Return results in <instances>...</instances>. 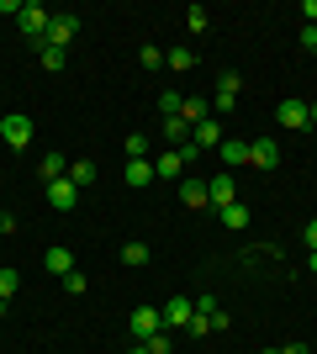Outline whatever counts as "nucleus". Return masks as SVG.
Returning a JSON list of instances; mask_svg holds the SVG:
<instances>
[{
  "label": "nucleus",
  "instance_id": "nucleus-27",
  "mask_svg": "<svg viewBox=\"0 0 317 354\" xmlns=\"http://www.w3.org/2000/svg\"><path fill=\"white\" fill-rule=\"evenodd\" d=\"M180 101H185V95H175V90H164V95H159V111H164V117H180Z\"/></svg>",
  "mask_w": 317,
  "mask_h": 354
},
{
  "label": "nucleus",
  "instance_id": "nucleus-5",
  "mask_svg": "<svg viewBox=\"0 0 317 354\" xmlns=\"http://www.w3.org/2000/svg\"><path fill=\"white\" fill-rule=\"evenodd\" d=\"M0 138H6V143H11V148H27V143H32V117H21V111H11V117L0 122Z\"/></svg>",
  "mask_w": 317,
  "mask_h": 354
},
{
  "label": "nucleus",
  "instance_id": "nucleus-14",
  "mask_svg": "<svg viewBox=\"0 0 317 354\" xmlns=\"http://www.w3.org/2000/svg\"><path fill=\"white\" fill-rule=\"evenodd\" d=\"M180 201H185L191 212L211 207V201H206V180H180Z\"/></svg>",
  "mask_w": 317,
  "mask_h": 354
},
{
  "label": "nucleus",
  "instance_id": "nucleus-30",
  "mask_svg": "<svg viewBox=\"0 0 317 354\" xmlns=\"http://www.w3.org/2000/svg\"><path fill=\"white\" fill-rule=\"evenodd\" d=\"M85 286H90V281H85L79 270H69V275H64V291H69V296H85Z\"/></svg>",
  "mask_w": 317,
  "mask_h": 354
},
{
  "label": "nucleus",
  "instance_id": "nucleus-40",
  "mask_svg": "<svg viewBox=\"0 0 317 354\" xmlns=\"http://www.w3.org/2000/svg\"><path fill=\"white\" fill-rule=\"evenodd\" d=\"M0 217H6V201H0Z\"/></svg>",
  "mask_w": 317,
  "mask_h": 354
},
{
  "label": "nucleus",
  "instance_id": "nucleus-16",
  "mask_svg": "<svg viewBox=\"0 0 317 354\" xmlns=\"http://www.w3.org/2000/svg\"><path fill=\"white\" fill-rule=\"evenodd\" d=\"M37 175H43L48 185H53V180H64V175H69V159H64V153H43V164H37Z\"/></svg>",
  "mask_w": 317,
  "mask_h": 354
},
{
  "label": "nucleus",
  "instance_id": "nucleus-9",
  "mask_svg": "<svg viewBox=\"0 0 317 354\" xmlns=\"http://www.w3.org/2000/svg\"><path fill=\"white\" fill-rule=\"evenodd\" d=\"M191 143H196L201 153H206V148H222V122H217V117L196 122V127H191Z\"/></svg>",
  "mask_w": 317,
  "mask_h": 354
},
{
  "label": "nucleus",
  "instance_id": "nucleus-37",
  "mask_svg": "<svg viewBox=\"0 0 317 354\" xmlns=\"http://www.w3.org/2000/svg\"><path fill=\"white\" fill-rule=\"evenodd\" d=\"M307 265H312V270H317V249H307Z\"/></svg>",
  "mask_w": 317,
  "mask_h": 354
},
{
  "label": "nucleus",
  "instance_id": "nucleus-10",
  "mask_svg": "<svg viewBox=\"0 0 317 354\" xmlns=\"http://www.w3.org/2000/svg\"><path fill=\"white\" fill-rule=\"evenodd\" d=\"M191 317H196V301H191V296H169L164 301V323L169 328H185Z\"/></svg>",
  "mask_w": 317,
  "mask_h": 354
},
{
  "label": "nucleus",
  "instance_id": "nucleus-25",
  "mask_svg": "<svg viewBox=\"0 0 317 354\" xmlns=\"http://www.w3.org/2000/svg\"><path fill=\"white\" fill-rule=\"evenodd\" d=\"M222 222H227V227H249V207H238V201L222 207Z\"/></svg>",
  "mask_w": 317,
  "mask_h": 354
},
{
  "label": "nucleus",
  "instance_id": "nucleus-4",
  "mask_svg": "<svg viewBox=\"0 0 317 354\" xmlns=\"http://www.w3.org/2000/svg\"><path fill=\"white\" fill-rule=\"evenodd\" d=\"M238 90H243V80H238L233 69L217 74V95H211V111H233V106H238Z\"/></svg>",
  "mask_w": 317,
  "mask_h": 354
},
{
  "label": "nucleus",
  "instance_id": "nucleus-2",
  "mask_svg": "<svg viewBox=\"0 0 317 354\" xmlns=\"http://www.w3.org/2000/svg\"><path fill=\"white\" fill-rule=\"evenodd\" d=\"M127 328H133V339L137 344H148L159 328H164V312L159 307H133V317H127Z\"/></svg>",
  "mask_w": 317,
  "mask_h": 354
},
{
  "label": "nucleus",
  "instance_id": "nucleus-24",
  "mask_svg": "<svg viewBox=\"0 0 317 354\" xmlns=\"http://www.w3.org/2000/svg\"><path fill=\"white\" fill-rule=\"evenodd\" d=\"M122 148H127V159H148V138H143V133H133V138H127V143H122Z\"/></svg>",
  "mask_w": 317,
  "mask_h": 354
},
{
  "label": "nucleus",
  "instance_id": "nucleus-32",
  "mask_svg": "<svg viewBox=\"0 0 317 354\" xmlns=\"http://www.w3.org/2000/svg\"><path fill=\"white\" fill-rule=\"evenodd\" d=\"M137 64H143V69H159V64H164V53H159V48H143V53H137Z\"/></svg>",
  "mask_w": 317,
  "mask_h": 354
},
{
  "label": "nucleus",
  "instance_id": "nucleus-20",
  "mask_svg": "<svg viewBox=\"0 0 317 354\" xmlns=\"http://www.w3.org/2000/svg\"><path fill=\"white\" fill-rule=\"evenodd\" d=\"M164 138L169 143H191V122L185 117H164Z\"/></svg>",
  "mask_w": 317,
  "mask_h": 354
},
{
  "label": "nucleus",
  "instance_id": "nucleus-17",
  "mask_svg": "<svg viewBox=\"0 0 317 354\" xmlns=\"http://www.w3.org/2000/svg\"><path fill=\"white\" fill-rule=\"evenodd\" d=\"M180 117L196 127V122H206V117H211V101H201V95H185V101H180Z\"/></svg>",
  "mask_w": 317,
  "mask_h": 354
},
{
  "label": "nucleus",
  "instance_id": "nucleus-21",
  "mask_svg": "<svg viewBox=\"0 0 317 354\" xmlns=\"http://www.w3.org/2000/svg\"><path fill=\"white\" fill-rule=\"evenodd\" d=\"M122 265H127V270L148 265V243H127V249H122Z\"/></svg>",
  "mask_w": 317,
  "mask_h": 354
},
{
  "label": "nucleus",
  "instance_id": "nucleus-35",
  "mask_svg": "<svg viewBox=\"0 0 317 354\" xmlns=\"http://www.w3.org/2000/svg\"><path fill=\"white\" fill-rule=\"evenodd\" d=\"M280 354H312V349H307V344H286Z\"/></svg>",
  "mask_w": 317,
  "mask_h": 354
},
{
  "label": "nucleus",
  "instance_id": "nucleus-22",
  "mask_svg": "<svg viewBox=\"0 0 317 354\" xmlns=\"http://www.w3.org/2000/svg\"><path fill=\"white\" fill-rule=\"evenodd\" d=\"M69 180H75V185H90V180H95V164L90 159H75V164H69Z\"/></svg>",
  "mask_w": 317,
  "mask_h": 354
},
{
  "label": "nucleus",
  "instance_id": "nucleus-39",
  "mask_svg": "<svg viewBox=\"0 0 317 354\" xmlns=\"http://www.w3.org/2000/svg\"><path fill=\"white\" fill-rule=\"evenodd\" d=\"M133 354H148V349H143V344H137V349H133Z\"/></svg>",
  "mask_w": 317,
  "mask_h": 354
},
{
  "label": "nucleus",
  "instance_id": "nucleus-12",
  "mask_svg": "<svg viewBox=\"0 0 317 354\" xmlns=\"http://www.w3.org/2000/svg\"><path fill=\"white\" fill-rule=\"evenodd\" d=\"M275 117H280V127H291V133H296V127H312V122H307V101H280Z\"/></svg>",
  "mask_w": 317,
  "mask_h": 354
},
{
  "label": "nucleus",
  "instance_id": "nucleus-31",
  "mask_svg": "<svg viewBox=\"0 0 317 354\" xmlns=\"http://www.w3.org/2000/svg\"><path fill=\"white\" fill-rule=\"evenodd\" d=\"M185 328H191L196 339H206V333H211V312H196V317H191V323H185Z\"/></svg>",
  "mask_w": 317,
  "mask_h": 354
},
{
  "label": "nucleus",
  "instance_id": "nucleus-26",
  "mask_svg": "<svg viewBox=\"0 0 317 354\" xmlns=\"http://www.w3.org/2000/svg\"><path fill=\"white\" fill-rule=\"evenodd\" d=\"M143 349H148V354H175V344H169V333L159 328V333H153V339L143 344Z\"/></svg>",
  "mask_w": 317,
  "mask_h": 354
},
{
  "label": "nucleus",
  "instance_id": "nucleus-13",
  "mask_svg": "<svg viewBox=\"0 0 317 354\" xmlns=\"http://www.w3.org/2000/svg\"><path fill=\"white\" fill-rule=\"evenodd\" d=\"M43 270H53V275H59V281H64V275H69V270H75V254L64 249V243H53V249L43 254Z\"/></svg>",
  "mask_w": 317,
  "mask_h": 354
},
{
  "label": "nucleus",
  "instance_id": "nucleus-23",
  "mask_svg": "<svg viewBox=\"0 0 317 354\" xmlns=\"http://www.w3.org/2000/svg\"><path fill=\"white\" fill-rule=\"evenodd\" d=\"M164 64H169V69H191V64H196V53H191V48H169Z\"/></svg>",
  "mask_w": 317,
  "mask_h": 354
},
{
  "label": "nucleus",
  "instance_id": "nucleus-7",
  "mask_svg": "<svg viewBox=\"0 0 317 354\" xmlns=\"http://www.w3.org/2000/svg\"><path fill=\"white\" fill-rule=\"evenodd\" d=\"M249 164H254V169H275V164H280V143H275V138H254V143H249Z\"/></svg>",
  "mask_w": 317,
  "mask_h": 354
},
{
  "label": "nucleus",
  "instance_id": "nucleus-11",
  "mask_svg": "<svg viewBox=\"0 0 317 354\" xmlns=\"http://www.w3.org/2000/svg\"><path fill=\"white\" fill-rule=\"evenodd\" d=\"M180 175H185L180 148H169V153H159V159H153V180H180Z\"/></svg>",
  "mask_w": 317,
  "mask_h": 354
},
{
  "label": "nucleus",
  "instance_id": "nucleus-28",
  "mask_svg": "<svg viewBox=\"0 0 317 354\" xmlns=\"http://www.w3.org/2000/svg\"><path fill=\"white\" fill-rule=\"evenodd\" d=\"M16 286H21V281H16V270H0V301H11Z\"/></svg>",
  "mask_w": 317,
  "mask_h": 354
},
{
  "label": "nucleus",
  "instance_id": "nucleus-1",
  "mask_svg": "<svg viewBox=\"0 0 317 354\" xmlns=\"http://www.w3.org/2000/svg\"><path fill=\"white\" fill-rule=\"evenodd\" d=\"M16 27L27 32L32 43L43 48V37H48V27H53V16L43 11V6H37V0H27V6H21V16H16Z\"/></svg>",
  "mask_w": 317,
  "mask_h": 354
},
{
  "label": "nucleus",
  "instance_id": "nucleus-15",
  "mask_svg": "<svg viewBox=\"0 0 317 354\" xmlns=\"http://www.w3.org/2000/svg\"><path fill=\"white\" fill-rule=\"evenodd\" d=\"M217 153H222V164H227V169L249 164V143H243V138H222V148H217Z\"/></svg>",
  "mask_w": 317,
  "mask_h": 354
},
{
  "label": "nucleus",
  "instance_id": "nucleus-34",
  "mask_svg": "<svg viewBox=\"0 0 317 354\" xmlns=\"http://www.w3.org/2000/svg\"><path fill=\"white\" fill-rule=\"evenodd\" d=\"M302 16H307V21L317 27V0H302Z\"/></svg>",
  "mask_w": 317,
  "mask_h": 354
},
{
  "label": "nucleus",
  "instance_id": "nucleus-3",
  "mask_svg": "<svg viewBox=\"0 0 317 354\" xmlns=\"http://www.w3.org/2000/svg\"><path fill=\"white\" fill-rule=\"evenodd\" d=\"M206 201H211L217 212L238 201V180H233V169H222V175H211V180H206Z\"/></svg>",
  "mask_w": 317,
  "mask_h": 354
},
{
  "label": "nucleus",
  "instance_id": "nucleus-33",
  "mask_svg": "<svg viewBox=\"0 0 317 354\" xmlns=\"http://www.w3.org/2000/svg\"><path fill=\"white\" fill-rule=\"evenodd\" d=\"M302 238H307V249H317V217H312V222L302 227Z\"/></svg>",
  "mask_w": 317,
  "mask_h": 354
},
{
  "label": "nucleus",
  "instance_id": "nucleus-8",
  "mask_svg": "<svg viewBox=\"0 0 317 354\" xmlns=\"http://www.w3.org/2000/svg\"><path fill=\"white\" fill-rule=\"evenodd\" d=\"M75 32H79V16H53V27H48V37H43V43H53V48H64V53H69Z\"/></svg>",
  "mask_w": 317,
  "mask_h": 354
},
{
  "label": "nucleus",
  "instance_id": "nucleus-6",
  "mask_svg": "<svg viewBox=\"0 0 317 354\" xmlns=\"http://www.w3.org/2000/svg\"><path fill=\"white\" fill-rule=\"evenodd\" d=\"M75 201H79V185H75L69 175L48 185V207H53V212H75Z\"/></svg>",
  "mask_w": 317,
  "mask_h": 354
},
{
  "label": "nucleus",
  "instance_id": "nucleus-29",
  "mask_svg": "<svg viewBox=\"0 0 317 354\" xmlns=\"http://www.w3.org/2000/svg\"><path fill=\"white\" fill-rule=\"evenodd\" d=\"M206 21H211V16L201 11V6H191V11H185V27H191V32H206Z\"/></svg>",
  "mask_w": 317,
  "mask_h": 354
},
{
  "label": "nucleus",
  "instance_id": "nucleus-36",
  "mask_svg": "<svg viewBox=\"0 0 317 354\" xmlns=\"http://www.w3.org/2000/svg\"><path fill=\"white\" fill-rule=\"evenodd\" d=\"M307 122H312V127H317V101H312V106H307Z\"/></svg>",
  "mask_w": 317,
  "mask_h": 354
},
{
  "label": "nucleus",
  "instance_id": "nucleus-38",
  "mask_svg": "<svg viewBox=\"0 0 317 354\" xmlns=\"http://www.w3.org/2000/svg\"><path fill=\"white\" fill-rule=\"evenodd\" d=\"M6 312H11V301H0V317H6Z\"/></svg>",
  "mask_w": 317,
  "mask_h": 354
},
{
  "label": "nucleus",
  "instance_id": "nucleus-19",
  "mask_svg": "<svg viewBox=\"0 0 317 354\" xmlns=\"http://www.w3.org/2000/svg\"><path fill=\"white\" fill-rule=\"evenodd\" d=\"M37 59H43L48 74H59L64 64H69V53H64V48H53V43H43V48H37Z\"/></svg>",
  "mask_w": 317,
  "mask_h": 354
},
{
  "label": "nucleus",
  "instance_id": "nucleus-18",
  "mask_svg": "<svg viewBox=\"0 0 317 354\" xmlns=\"http://www.w3.org/2000/svg\"><path fill=\"white\" fill-rule=\"evenodd\" d=\"M127 185H153V159H127Z\"/></svg>",
  "mask_w": 317,
  "mask_h": 354
}]
</instances>
